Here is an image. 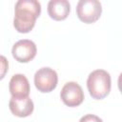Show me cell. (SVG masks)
<instances>
[{"mask_svg":"<svg viewBox=\"0 0 122 122\" xmlns=\"http://www.w3.org/2000/svg\"><path fill=\"white\" fill-rule=\"evenodd\" d=\"M41 13V4L36 0H19L15 3L13 27L20 33L30 32Z\"/></svg>","mask_w":122,"mask_h":122,"instance_id":"1","label":"cell"},{"mask_svg":"<svg viewBox=\"0 0 122 122\" xmlns=\"http://www.w3.org/2000/svg\"><path fill=\"white\" fill-rule=\"evenodd\" d=\"M87 88L93 99H104L109 95L112 88L110 73L101 69L92 71L87 79Z\"/></svg>","mask_w":122,"mask_h":122,"instance_id":"2","label":"cell"},{"mask_svg":"<svg viewBox=\"0 0 122 122\" xmlns=\"http://www.w3.org/2000/svg\"><path fill=\"white\" fill-rule=\"evenodd\" d=\"M102 13L101 3L97 0H80L76 6L78 19L86 24L96 22Z\"/></svg>","mask_w":122,"mask_h":122,"instance_id":"3","label":"cell"},{"mask_svg":"<svg viewBox=\"0 0 122 122\" xmlns=\"http://www.w3.org/2000/svg\"><path fill=\"white\" fill-rule=\"evenodd\" d=\"M34 85L40 92H52L58 83V75L56 71L49 67L39 69L34 74Z\"/></svg>","mask_w":122,"mask_h":122,"instance_id":"4","label":"cell"},{"mask_svg":"<svg viewBox=\"0 0 122 122\" xmlns=\"http://www.w3.org/2000/svg\"><path fill=\"white\" fill-rule=\"evenodd\" d=\"M60 97L66 106L74 108L83 103L84 92L78 83L70 81L63 86L60 92Z\"/></svg>","mask_w":122,"mask_h":122,"instance_id":"5","label":"cell"},{"mask_svg":"<svg viewBox=\"0 0 122 122\" xmlns=\"http://www.w3.org/2000/svg\"><path fill=\"white\" fill-rule=\"evenodd\" d=\"M11 53L16 61L20 63H29L35 57L37 48L31 40L21 39L12 46Z\"/></svg>","mask_w":122,"mask_h":122,"instance_id":"6","label":"cell"},{"mask_svg":"<svg viewBox=\"0 0 122 122\" xmlns=\"http://www.w3.org/2000/svg\"><path fill=\"white\" fill-rule=\"evenodd\" d=\"M9 90L11 97L24 98L30 94V83L28 78L21 73H16L11 76L9 83Z\"/></svg>","mask_w":122,"mask_h":122,"instance_id":"7","label":"cell"},{"mask_svg":"<svg viewBox=\"0 0 122 122\" xmlns=\"http://www.w3.org/2000/svg\"><path fill=\"white\" fill-rule=\"evenodd\" d=\"M9 108L13 115L23 118L28 117L32 113L34 105L30 96L24 98L11 97L9 102Z\"/></svg>","mask_w":122,"mask_h":122,"instance_id":"8","label":"cell"},{"mask_svg":"<svg viewBox=\"0 0 122 122\" xmlns=\"http://www.w3.org/2000/svg\"><path fill=\"white\" fill-rule=\"evenodd\" d=\"M71 11V4L67 0H51L48 3V13L55 21L65 20Z\"/></svg>","mask_w":122,"mask_h":122,"instance_id":"9","label":"cell"},{"mask_svg":"<svg viewBox=\"0 0 122 122\" xmlns=\"http://www.w3.org/2000/svg\"><path fill=\"white\" fill-rule=\"evenodd\" d=\"M9 70L8 59L4 55H0V80H2Z\"/></svg>","mask_w":122,"mask_h":122,"instance_id":"10","label":"cell"},{"mask_svg":"<svg viewBox=\"0 0 122 122\" xmlns=\"http://www.w3.org/2000/svg\"><path fill=\"white\" fill-rule=\"evenodd\" d=\"M79 122H103V120L95 114L88 113V114H85L84 116H82L80 118Z\"/></svg>","mask_w":122,"mask_h":122,"instance_id":"11","label":"cell"}]
</instances>
